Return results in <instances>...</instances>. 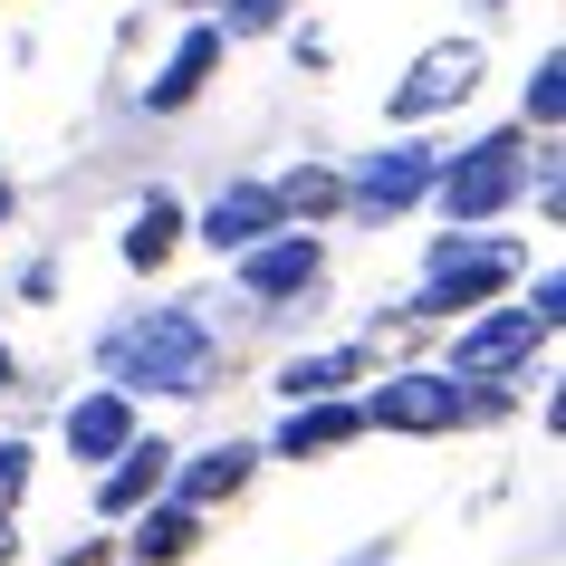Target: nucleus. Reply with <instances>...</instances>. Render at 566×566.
<instances>
[{"label":"nucleus","instance_id":"obj_1","mask_svg":"<svg viewBox=\"0 0 566 566\" xmlns=\"http://www.w3.org/2000/svg\"><path fill=\"white\" fill-rule=\"evenodd\" d=\"M106 365H116V385H145V394H202L211 327L192 317V307H154L145 327L106 336Z\"/></svg>","mask_w":566,"mask_h":566},{"label":"nucleus","instance_id":"obj_2","mask_svg":"<svg viewBox=\"0 0 566 566\" xmlns=\"http://www.w3.org/2000/svg\"><path fill=\"white\" fill-rule=\"evenodd\" d=\"M518 174H528V135H480L471 154H451L442 174H432V192H442V221H451V231H471V221L509 211Z\"/></svg>","mask_w":566,"mask_h":566},{"label":"nucleus","instance_id":"obj_3","mask_svg":"<svg viewBox=\"0 0 566 566\" xmlns=\"http://www.w3.org/2000/svg\"><path fill=\"white\" fill-rule=\"evenodd\" d=\"M509 279H518V250H509V240H461L451 231L442 250H432V279H422V298L403 307V317H461V307L500 298Z\"/></svg>","mask_w":566,"mask_h":566},{"label":"nucleus","instance_id":"obj_4","mask_svg":"<svg viewBox=\"0 0 566 566\" xmlns=\"http://www.w3.org/2000/svg\"><path fill=\"white\" fill-rule=\"evenodd\" d=\"M547 327H557V279H537V307L480 317V327L451 346V375H461V385H490V375H509V365H528L537 346H547Z\"/></svg>","mask_w":566,"mask_h":566},{"label":"nucleus","instance_id":"obj_5","mask_svg":"<svg viewBox=\"0 0 566 566\" xmlns=\"http://www.w3.org/2000/svg\"><path fill=\"white\" fill-rule=\"evenodd\" d=\"M480 413H500V394H461L451 375H394L365 403V422H385V432H451V422H480Z\"/></svg>","mask_w":566,"mask_h":566},{"label":"nucleus","instance_id":"obj_6","mask_svg":"<svg viewBox=\"0 0 566 566\" xmlns=\"http://www.w3.org/2000/svg\"><path fill=\"white\" fill-rule=\"evenodd\" d=\"M480 87V39H442V49H422L413 77L394 87V116L413 125V116H442V106H461V96Z\"/></svg>","mask_w":566,"mask_h":566},{"label":"nucleus","instance_id":"obj_7","mask_svg":"<svg viewBox=\"0 0 566 566\" xmlns=\"http://www.w3.org/2000/svg\"><path fill=\"white\" fill-rule=\"evenodd\" d=\"M432 174H442V154H432V145H385V154L356 174V192H346V202L375 211V221H394V211H413L422 192H432Z\"/></svg>","mask_w":566,"mask_h":566},{"label":"nucleus","instance_id":"obj_8","mask_svg":"<svg viewBox=\"0 0 566 566\" xmlns=\"http://www.w3.org/2000/svg\"><path fill=\"white\" fill-rule=\"evenodd\" d=\"M317 269H327L317 240H307V231H279V240H250V250H240V289H250V298H307Z\"/></svg>","mask_w":566,"mask_h":566},{"label":"nucleus","instance_id":"obj_9","mask_svg":"<svg viewBox=\"0 0 566 566\" xmlns=\"http://www.w3.org/2000/svg\"><path fill=\"white\" fill-rule=\"evenodd\" d=\"M356 432H365V403H336L327 394V403H289V422H279L269 451H279V461H327V451H346Z\"/></svg>","mask_w":566,"mask_h":566},{"label":"nucleus","instance_id":"obj_10","mask_svg":"<svg viewBox=\"0 0 566 566\" xmlns=\"http://www.w3.org/2000/svg\"><path fill=\"white\" fill-rule=\"evenodd\" d=\"M221 49H231V30H211V20H192V30H182V49L164 59V77L145 87V106H154V116H174V106H192V96L211 87V67H221Z\"/></svg>","mask_w":566,"mask_h":566},{"label":"nucleus","instance_id":"obj_11","mask_svg":"<svg viewBox=\"0 0 566 566\" xmlns=\"http://www.w3.org/2000/svg\"><path fill=\"white\" fill-rule=\"evenodd\" d=\"M279 221H289V211H279V192H269V182H231V192L202 211V240L240 260V250H250V240H269Z\"/></svg>","mask_w":566,"mask_h":566},{"label":"nucleus","instance_id":"obj_12","mask_svg":"<svg viewBox=\"0 0 566 566\" xmlns=\"http://www.w3.org/2000/svg\"><path fill=\"white\" fill-rule=\"evenodd\" d=\"M164 480H174V451H164V442H125L116 471L96 480V509H106V518H135V509H154Z\"/></svg>","mask_w":566,"mask_h":566},{"label":"nucleus","instance_id":"obj_13","mask_svg":"<svg viewBox=\"0 0 566 566\" xmlns=\"http://www.w3.org/2000/svg\"><path fill=\"white\" fill-rule=\"evenodd\" d=\"M125 442H135V403H125V394H87V403L67 413V451H77V461H116Z\"/></svg>","mask_w":566,"mask_h":566},{"label":"nucleus","instance_id":"obj_14","mask_svg":"<svg viewBox=\"0 0 566 566\" xmlns=\"http://www.w3.org/2000/svg\"><path fill=\"white\" fill-rule=\"evenodd\" d=\"M202 547V509H145V528H135V557L145 566H174V557H192Z\"/></svg>","mask_w":566,"mask_h":566},{"label":"nucleus","instance_id":"obj_15","mask_svg":"<svg viewBox=\"0 0 566 566\" xmlns=\"http://www.w3.org/2000/svg\"><path fill=\"white\" fill-rule=\"evenodd\" d=\"M250 461H260L250 442H221V451H202V461L182 471V509H211V500H231L240 480H250Z\"/></svg>","mask_w":566,"mask_h":566},{"label":"nucleus","instance_id":"obj_16","mask_svg":"<svg viewBox=\"0 0 566 566\" xmlns=\"http://www.w3.org/2000/svg\"><path fill=\"white\" fill-rule=\"evenodd\" d=\"M356 375H365V346H336V356H298L279 375V394H289V403H327V394L356 385Z\"/></svg>","mask_w":566,"mask_h":566},{"label":"nucleus","instance_id":"obj_17","mask_svg":"<svg viewBox=\"0 0 566 566\" xmlns=\"http://www.w3.org/2000/svg\"><path fill=\"white\" fill-rule=\"evenodd\" d=\"M174 240H182V211L164 202V192H145V211L125 221V260H135V269H164V260H174Z\"/></svg>","mask_w":566,"mask_h":566},{"label":"nucleus","instance_id":"obj_18","mask_svg":"<svg viewBox=\"0 0 566 566\" xmlns=\"http://www.w3.org/2000/svg\"><path fill=\"white\" fill-rule=\"evenodd\" d=\"M269 192H279V211H289V221H327V211L346 202V182L317 174V164H307V174H289V182H269Z\"/></svg>","mask_w":566,"mask_h":566},{"label":"nucleus","instance_id":"obj_19","mask_svg":"<svg viewBox=\"0 0 566 566\" xmlns=\"http://www.w3.org/2000/svg\"><path fill=\"white\" fill-rule=\"evenodd\" d=\"M557 77H566L557 59H537V77H528V116H537V125H557V116H566V87H557Z\"/></svg>","mask_w":566,"mask_h":566},{"label":"nucleus","instance_id":"obj_20","mask_svg":"<svg viewBox=\"0 0 566 566\" xmlns=\"http://www.w3.org/2000/svg\"><path fill=\"white\" fill-rule=\"evenodd\" d=\"M279 20H289V0H231V20H221V30L250 39V30H279Z\"/></svg>","mask_w":566,"mask_h":566},{"label":"nucleus","instance_id":"obj_21","mask_svg":"<svg viewBox=\"0 0 566 566\" xmlns=\"http://www.w3.org/2000/svg\"><path fill=\"white\" fill-rule=\"evenodd\" d=\"M20 490H30V451H20V442H0V518L20 509Z\"/></svg>","mask_w":566,"mask_h":566},{"label":"nucleus","instance_id":"obj_22","mask_svg":"<svg viewBox=\"0 0 566 566\" xmlns=\"http://www.w3.org/2000/svg\"><path fill=\"white\" fill-rule=\"evenodd\" d=\"M346 566H394V537H375V547H356Z\"/></svg>","mask_w":566,"mask_h":566},{"label":"nucleus","instance_id":"obj_23","mask_svg":"<svg viewBox=\"0 0 566 566\" xmlns=\"http://www.w3.org/2000/svg\"><path fill=\"white\" fill-rule=\"evenodd\" d=\"M59 566H106V547H67V557Z\"/></svg>","mask_w":566,"mask_h":566},{"label":"nucleus","instance_id":"obj_24","mask_svg":"<svg viewBox=\"0 0 566 566\" xmlns=\"http://www.w3.org/2000/svg\"><path fill=\"white\" fill-rule=\"evenodd\" d=\"M10 557H20V537H10V518H0V566H10Z\"/></svg>","mask_w":566,"mask_h":566},{"label":"nucleus","instance_id":"obj_25","mask_svg":"<svg viewBox=\"0 0 566 566\" xmlns=\"http://www.w3.org/2000/svg\"><path fill=\"white\" fill-rule=\"evenodd\" d=\"M0 394H10V346H0Z\"/></svg>","mask_w":566,"mask_h":566},{"label":"nucleus","instance_id":"obj_26","mask_svg":"<svg viewBox=\"0 0 566 566\" xmlns=\"http://www.w3.org/2000/svg\"><path fill=\"white\" fill-rule=\"evenodd\" d=\"M0 221H10V182H0Z\"/></svg>","mask_w":566,"mask_h":566},{"label":"nucleus","instance_id":"obj_27","mask_svg":"<svg viewBox=\"0 0 566 566\" xmlns=\"http://www.w3.org/2000/svg\"><path fill=\"white\" fill-rule=\"evenodd\" d=\"M182 10H202V0H182Z\"/></svg>","mask_w":566,"mask_h":566}]
</instances>
